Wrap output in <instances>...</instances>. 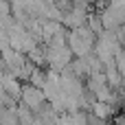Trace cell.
I'll return each instance as SVG.
<instances>
[{"label":"cell","mask_w":125,"mask_h":125,"mask_svg":"<svg viewBox=\"0 0 125 125\" xmlns=\"http://www.w3.org/2000/svg\"><path fill=\"white\" fill-rule=\"evenodd\" d=\"M94 46H97V35H94V31L88 29V24L68 33V48L73 51V55H77V59L92 55Z\"/></svg>","instance_id":"cell-1"},{"label":"cell","mask_w":125,"mask_h":125,"mask_svg":"<svg viewBox=\"0 0 125 125\" xmlns=\"http://www.w3.org/2000/svg\"><path fill=\"white\" fill-rule=\"evenodd\" d=\"M46 64L53 70H66L73 64V51L68 48V44H48L46 48Z\"/></svg>","instance_id":"cell-2"},{"label":"cell","mask_w":125,"mask_h":125,"mask_svg":"<svg viewBox=\"0 0 125 125\" xmlns=\"http://www.w3.org/2000/svg\"><path fill=\"white\" fill-rule=\"evenodd\" d=\"M20 99H22V105H24V108H29V110H33V112H40V110L44 108V103H46L44 92H42L40 88L31 86V83H26V86L22 88Z\"/></svg>","instance_id":"cell-3"},{"label":"cell","mask_w":125,"mask_h":125,"mask_svg":"<svg viewBox=\"0 0 125 125\" xmlns=\"http://www.w3.org/2000/svg\"><path fill=\"white\" fill-rule=\"evenodd\" d=\"M0 83H2V88H4V92L9 94V97H20L22 94V83H20V79L15 77V75H11L9 70L7 73H0Z\"/></svg>","instance_id":"cell-4"},{"label":"cell","mask_w":125,"mask_h":125,"mask_svg":"<svg viewBox=\"0 0 125 125\" xmlns=\"http://www.w3.org/2000/svg\"><path fill=\"white\" fill-rule=\"evenodd\" d=\"M112 112H114V108H112L110 103H103V101H92V116H97V119L105 121Z\"/></svg>","instance_id":"cell-5"},{"label":"cell","mask_w":125,"mask_h":125,"mask_svg":"<svg viewBox=\"0 0 125 125\" xmlns=\"http://www.w3.org/2000/svg\"><path fill=\"white\" fill-rule=\"evenodd\" d=\"M18 110L15 108H2L0 110V125H18Z\"/></svg>","instance_id":"cell-6"}]
</instances>
